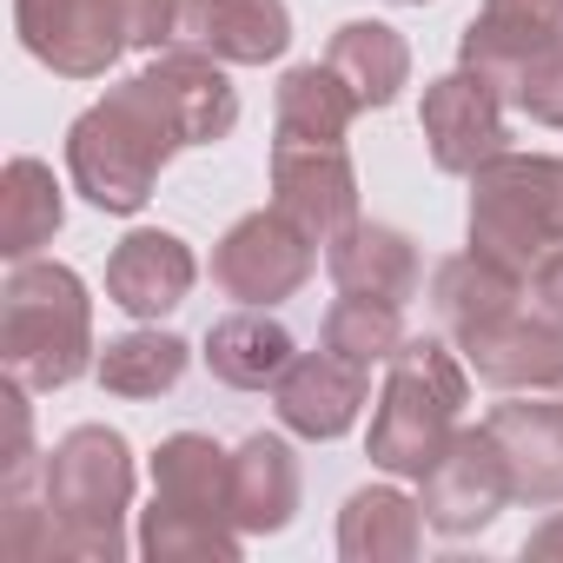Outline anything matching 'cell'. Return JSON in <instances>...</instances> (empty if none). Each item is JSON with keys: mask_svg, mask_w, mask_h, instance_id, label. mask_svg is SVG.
<instances>
[{"mask_svg": "<svg viewBox=\"0 0 563 563\" xmlns=\"http://www.w3.org/2000/svg\"><path fill=\"white\" fill-rule=\"evenodd\" d=\"M173 47L219 67H265L292 47V14L286 0H179Z\"/></svg>", "mask_w": 563, "mask_h": 563, "instance_id": "obj_12", "label": "cell"}, {"mask_svg": "<svg viewBox=\"0 0 563 563\" xmlns=\"http://www.w3.org/2000/svg\"><path fill=\"white\" fill-rule=\"evenodd\" d=\"M418 126H424V146H431V166L438 173H457V179H471L484 159L510 153L504 93L490 80H477L471 67H457V74H444V80L424 87Z\"/></svg>", "mask_w": 563, "mask_h": 563, "instance_id": "obj_9", "label": "cell"}, {"mask_svg": "<svg viewBox=\"0 0 563 563\" xmlns=\"http://www.w3.org/2000/svg\"><path fill=\"white\" fill-rule=\"evenodd\" d=\"M47 504L60 517V556L113 563L126 556V504H133V451L113 424H74L47 451Z\"/></svg>", "mask_w": 563, "mask_h": 563, "instance_id": "obj_4", "label": "cell"}, {"mask_svg": "<svg viewBox=\"0 0 563 563\" xmlns=\"http://www.w3.org/2000/svg\"><path fill=\"white\" fill-rule=\"evenodd\" d=\"M173 153H179V133L166 126V113H159V100L146 93L140 74L107 87V100H93L67 126L74 192L87 206H100V212H120V219H133L153 199V186H159Z\"/></svg>", "mask_w": 563, "mask_h": 563, "instance_id": "obj_2", "label": "cell"}, {"mask_svg": "<svg viewBox=\"0 0 563 563\" xmlns=\"http://www.w3.org/2000/svg\"><path fill=\"white\" fill-rule=\"evenodd\" d=\"M153 497L179 504V510H219L232 517V457L199 438V431H173L153 451Z\"/></svg>", "mask_w": 563, "mask_h": 563, "instance_id": "obj_26", "label": "cell"}, {"mask_svg": "<svg viewBox=\"0 0 563 563\" xmlns=\"http://www.w3.org/2000/svg\"><path fill=\"white\" fill-rule=\"evenodd\" d=\"M405 8H424V0H405Z\"/></svg>", "mask_w": 563, "mask_h": 563, "instance_id": "obj_33", "label": "cell"}, {"mask_svg": "<svg viewBox=\"0 0 563 563\" xmlns=\"http://www.w3.org/2000/svg\"><path fill=\"white\" fill-rule=\"evenodd\" d=\"M325 272H332L339 292L385 299V306H411L418 286H424V258H418L411 232L378 225V219H358L352 232H339L325 245Z\"/></svg>", "mask_w": 563, "mask_h": 563, "instance_id": "obj_18", "label": "cell"}, {"mask_svg": "<svg viewBox=\"0 0 563 563\" xmlns=\"http://www.w3.org/2000/svg\"><path fill=\"white\" fill-rule=\"evenodd\" d=\"M398 312H405V306H385V299H358V292H345V299L325 312L319 345L339 352V358H352V365H365V372H372V365H391V352L405 345Z\"/></svg>", "mask_w": 563, "mask_h": 563, "instance_id": "obj_29", "label": "cell"}, {"mask_svg": "<svg viewBox=\"0 0 563 563\" xmlns=\"http://www.w3.org/2000/svg\"><path fill=\"white\" fill-rule=\"evenodd\" d=\"M464 405H471V372L444 345V332L405 339L385 365V391L372 411V438H365L372 464L391 477H424L444 457V444L457 438Z\"/></svg>", "mask_w": 563, "mask_h": 563, "instance_id": "obj_3", "label": "cell"}, {"mask_svg": "<svg viewBox=\"0 0 563 563\" xmlns=\"http://www.w3.org/2000/svg\"><path fill=\"white\" fill-rule=\"evenodd\" d=\"M272 206L306 239L332 245L358 225V166L345 146H272Z\"/></svg>", "mask_w": 563, "mask_h": 563, "instance_id": "obj_10", "label": "cell"}, {"mask_svg": "<svg viewBox=\"0 0 563 563\" xmlns=\"http://www.w3.org/2000/svg\"><path fill=\"white\" fill-rule=\"evenodd\" d=\"M484 431L504 451L517 504H563V405H556V391H537V398L510 391V405H497L484 418Z\"/></svg>", "mask_w": 563, "mask_h": 563, "instance_id": "obj_13", "label": "cell"}, {"mask_svg": "<svg viewBox=\"0 0 563 563\" xmlns=\"http://www.w3.org/2000/svg\"><path fill=\"white\" fill-rule=\"evenodd\" d=\"M365 398H372V372L352 365V358H339V352H325V345H319V352H299V358L286 365V378L272 385L278 424L299 431V438H319V444L345 438V431L358 424Z\"/></svg>", "mask_w": 563, "mask_h": 563, "instance_id": "obj_11", "label": "cell"}, {"mask_svg": "<svg viewBox=\"0 0 563 563\" xmlns=\"http://www.w3.org/2000/svg\"><path fill=\"white\" fill-rule=\"evenodd\" d=\"M424 550V504L391 484H365L339 510V556L345 563H411Z\"/></svg>", "mask_w": 563, "mask_h": 563, "instance_id": "obj_22", "label": "cell"}, {"mask_svg": "<svg viewBox=\"0 0 563 563\" xmlns=\"http://www.w3.org/2000/svg\"><path fill=\"white\" fill-rule=\"evenodd\" d=\"M199 278V258L179 232H159V225H140L113 245L107 258V299L133 319H166L173 306H186Z\"/></svg>", "mask_w": 563, "mask_h": 563, "instance_id": "obj_16", "label": "cell"}, {"mask_svg": "<svg viewBox=\"0 0 563 563\" xmlns=\"http://www.w3.org/2000/svg\"><path fill=\"white\" fill-rule=\"evenodd\" d=\"M517 107H523L537 126H563V34H550V41L537 47V60L523 67Z\"/></svg>", "mask_w": 563, "mask_h": 563, "instance_id": "obj_30", "label": "cell"}, {"mask_svg": "<svg viewBox=\"0 0 563 563\" xmlns=\"http://www.w3.org/2000/svg\"><path fill=\"white\" fill-rule=\"evenodd\" d=\"M464 358L490 391H563V319L517 306L490 332L464 339Z\"/></svg>", "mask_w": 563, "mask_h": 563, "instance_id": "obj_15", "label": "cell"}, {"mask_svg": "<svg viewBox=\"0 0 563 563\" xmlns=\"http://www.w3.org/2000/svg\"><path fill=\"white\" fill-rule=\"evenodd\" d=\"M530 299V286H523V272H510V265H497L490 252H451V258H438L431 265V319H438V332L444 339H477V332H490L497 319H510L517 306Z\"/></svg>", "mask_w": 563, "mask_h": 563, "instance_id": "obj_17", "label": "cell"}, {"mask_svg": "<svg viewBox=\"0 0 563 563\" xmlns=\"http://www.w3.org/2000/svg\"><path fill=\"white\" fill-rule=\"evenodd\" d=\"M186 339H173V332H126V339H107V352H100V385L113 391V398H159V391H173L179 378H186Z\"/></svg>", "mask_w": 563, "mask_h": 563, "instance_id": "obj_28", "label": "cell"}, {"mask_svg": "<svg viewBox=\"0 0 563 563\" xmlns=\"http://www.w3.org/2000/svg\"><path fill=\"white\" fill-rule=\"evenodd\" d=\"M140 80H146V93L159 100L166 126L179 133V146H219V140L239 126V93H232L225 67L206 60V54L166 47Z\"/></svg>", "mask_w": 563, "mask_h": 563, "instance_id": "obj_14", "label": "cell"}, {"mask_svg": "<svg viewBox=\"0 0 563 563\" xmlns=\"http://www.w3.org/2000/svg\"><path fill=\"white\" fill-rule=\"evenodd\" d=\"M299 517V457L278 431H252L232 451V523L245 537H272Z\"/></svg>", "mask_w": 563, "mask_h": 563, "instance_id": "obj_19", "label": "cell"}, {"mask_svg": "<svg viewBox=\"0 0 563 563\" xmlns=\"http://www.w3.org/2000/svg\"><path fill=\"white\" fill-rule=\"evenodd\" d=\"M67 219V199H60V179L47 159L34 153H14L8 173H0V258H34Z\"/></svg>", "mask_w": 563, "mask_h": 563, "instance_id": "obj_24", "label": "cell"}, {"mask_svg": "<svg viewBox=\"0 0 563 563\" xmlns=\"http://www.w3.org/2000/svg\"><path fill=\"white\" fill-rule=\"evenodd\" d=\"M93 365V299L80 272L54 258H14L0 278V372L27 391H60Z\"/></svg>", "mask_w": 563, "mask_h": 563, "instance_id": "obj_1", "label": "cell"}, {"mask_svg": "<svg viewBox=\"0 0 563 563\" xmlns=\"http://www.w3.org/2000/svg\"><path fill=\"white\" fill-rule=\"evenodd\" d=\"M517 490H510V471H504V451H497V438L477 424V431H464L457 424V438L444 444V457L418 477V504H424V523L431 530H444V537H477L504 504H510Z\"/></svg>", "mask_w": 563, "mask_h": 563, "instance_id": "obj_8", "label": "cell"}, {"mask_svg": "<svg viewBox=\"0 0 563 563\" xmlns=\"http://www.w3.org/2000/svg\"><path fill=\"white\" fill-rule=\"evenodd\" d=\"M319 265V239H306L286 212H245L212 245V286L239 306H286Z\"/></svg>", "mask_w": 563, "mask_h": 563, "instance_id": "obj_6", "label": "cell"}, {"mask_svg": "<svg viewBox=\"0 0 563 563\" xmlns=\"http://www.w3.org/2000/svg\"><path fill=\"white\" fill-rule=\"evenodd\" d=\"M21 47L67 74V80H100L133 41H126V0H14Z\"/></svg>", "mask_w": 563, "mask_h": 563, "instance_id": "obj_7", "label": "cell"}, {"mask_svg": "<svg viewBox=\"0 0 563 563\" xmlns=\"http://www.w3.org/2000/svg\"><path fill=\"white\" fill-rule=\"evenodd\" d=\"M523 556H563V510H556L550 523H537V530L523 537Z\"/></svg>", "mask_w": 563, "mask_h": 563, "instance_id": "obj_32", "label": "cell"}, {"mask_svg": "<svg viewBox=\"0 0 563 563\" xmlns=\"http://www.w3.org/2000/svg\"><path fill=\"white\" fill-rule=\"evenodd\" d=\"M239 523L219 517V510H179V504H159L140 517V550L153 563H239Z\"/></svg>", "mask_w": 563, "mask_h": 563, "instance_id": "obj_27", "label": "cell"}, {"mask_svg": "<svg viewBox=\"0 0 563 563\" xmlns=\"http://www.w3.org/2000/svg\"><path fill=\"white\" fill-rule=\"evenodd\" d=\"M471 245L523 272L563 245V159L556 153H497L471 173Z\"/></svg>", "mask_w": 563, "mask_h": 563, "instance_id": "obj_5", "label": "cell"}, {"mask_svg": "<svg viewBox=\"0 0 563 563\" xmlns=\"http://www.w3.org/2000/svg\"><path fill=\"white\" fill-rule=\"evenodd\" d=\"M358 93L325 67H292L278 80V100H272V146H345L352 120H358Z\"/></svg>", "mask_w": 563, "mask_h": 563, "instance_id": "obj_20", "label": "cell"}, {"mask_svg": "<svg viewBox=\"0 0 563 563\" xmlns=\"http://www.w3.org/2000/svg\"><path fill=\"white\" fill-rule=\"evenodd\" d=\"M550 34H563V21H543V14H530V8L484 0V14H477V21L464 27V41H457V67H471L477 80H490V87L517 107V80H523V67L537 60V47H543Z\"/></svg>", "mask_w": 563, "mask_h": 563, "instance_id": "obj_21", "label": "cell"}, {"mask_svg": "<svg viewBox=\"0 0 563 563\" xmlns=\"http://www.w3.org/2000/svg\"><path fill=\"white\" fill-rule=\"evenodd\" d=\"M292 358H299L292 332L278 325V319H265V306H245V312H232V319H219V325L206 332V372H212L219 385H232V391H265V385H278Z\"/></svg>", "mask_w": 563, "mask_h": 563, "instance_id": "obj_23", "label": "cell"}, {"mask_svg": "<svg viewBox=\"0 0 563 563\" xmlns=\"http://www.w3.org/2000/svg\"><path fill=\"white\" fill-rule=\"evenodd\" d=\"M325 67L358 93V107H391L411 80V47L385 21H345L325 47Z\"/></svg>", "mask_w": 563, "mask_h": 563, "instance_id": "obj_25", "label": "cell"}, {"mask_svg": "<svg viewBox=\"0 0 563 563\" xmlns=\"http://www.w3.org/2000/svg\"><path fill=\"white\" fill-rule=\"evenodd\" d=\"M523 286H530V306H537V312L563 319V245H556L550 258H537V265H530Z\"/></svg>", "mask_w": 563, "mask_h": 563, "instance_id": "obj_31", "label": "cell"}]
</instances>
